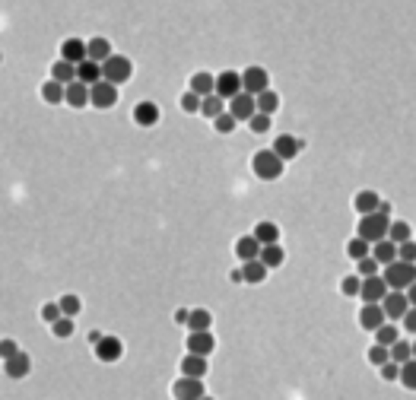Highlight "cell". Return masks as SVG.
<instances>
[{
  "mask_svg": "<svg viewBox=\"0 0 416 400\" xmlns=\"http://www.w3.org/2000/svg\"><path fill=\"white\" fill-rule=\"evenodd\" d=\"M248 168L261 184H273V182H280V178H286V162H280V159L273 156L270 146H261V150L251 153Z\"/></svg>",
  "mask_w": 416,
  "mask_h": 400,
  "instance_id": "obj_1",
  "label": "cell"
},
{
  "mask_svg": "<svg viewBox=\"0 0 416 400\" xmlns=\"http://www.w3.org/2000/svg\"><path fill=\"white\" fill-rule=\"evenodd\" d=\"M270 150H273V156L280 159V162H295L302 153H309V137H299V134H289V130H280V134L273 137Z\"/></svg>",
  "mask_w": 416,
  "mask_h": 400,
  "instance_id": "obj_2",
  "label": "cell"
},
{
  "mask_svg": "<svg viewBox=\"0 0 416 400\" xmlns=\"http://www.w3.org/2000/svg\"><path fill=\"white\" fill-rule=\"evenodd\" d=\"M388 226H391V213L375 210V213H369V216H359V223H356V238L375 245L388 235Z\"/></svg>",
  "mask_w": 416,
  "mask_h": 400,
  "instance_id": "obj_3",
  "label": "cell"
},
{
  "mask_svg": "<svg viewBox=\"0 0 416 400\" xmlns=\"http://www.w3.org/2000/svg\"><path fill=\"white\" fill-rule=\"evenodd\" d=\"M98 67H102V80L112 86H124L134 80V58H130V54L114 51L112 58H108L105 64H98Z\"/></svg>",
  "mask_w": 416,
  "mask_h": 400,
  "instance_id": "obj_4",
  "label": "cell"
},
{
  "mask_svg": "<svg viewBox=\"0 0 416 400\" xmlns=\"http://www.w3.org/2000/svg\"><path fill=\"white\" fill-rule=\"evenodd\" d=\"M130 121H134L140 130H153L162 121V105L156 98H146V96L137 98L134 108H130Z\"/></svg>",
  "mask_w": 416,
  "mask_h": 400,
  "instance_id": "obj_5",
  "label": "cell"
},
{
  "mask_svg": "<svg viewBox=\"0 0 416 400\" xmlns=\"http://www.w3.org/2000/svg\"><path fill=\"white\" fill-rule=\"evenodd\" d=\"M239 76H242V92L248 96H261L270 89V70L264 64H248L245 70H239Z\"/></svg>",
  "mask_w": 416,
  "mask_h": 400,
  "instance_id": "obj_6",
  "label": "cell"
},
{
  "mask_svg": "<svg viewBox=\"0 0 416 400\" xmlns=\"http://www.w3.org/2000/svg\"><path fill=\"white\" fill-rule=\"evenodd\" d=\"M385 286L394 289V293H404L407 286H413L416 283V267L413 264H401V261H394V264L385 267Z\"/></svg>",
  "mask_w": 416,
  "mask_h": 400,
  "instance_id": "obj_7",
  "label": "cell"
},
{
  "mask_svg": "<svg viewBox=\"0 0 416 400\" xmlns=\"http://www.w3.org/2000/svg\"><path fill=\"white\" fill-rule=\"evenodd\" d=\"M124 353H128V347H124V340L114 337V333H105V337H102L96 347H92V356H96L98 363H105V365L121 363Z\"/></svg>",
  "mask_w": 416,
  "mask_h": 400,
  "instance_id": "obj_8",
  "label": "cell"
},
{
  "mask_svg": "<svg viewBox=\"0 0 416 400\" xmlns=\"http://www.w3.org/2000/svg\"><path fill=\"white\" fill-rule=\"evenodd\" d=\"M118 102H121V92H118V86L105 83V80H98L96 86H89V105L96 108V112H112Z\"/></svg>",
  "mask_w": 416,
  "mask_h": 400,
  "instance_id": "obj_9",
  "label": "cell"
},
{
  "mask_svg": "<svg viewBox=\"0 0 416 400\" xmlns=\"http://www.w3.org/2000/svg\"><path fill=\"white\" fill-rule=\"evenodd\" d=\"M239 92H242V76H239V70L223 67L220 73H216V83H213V96H220L223 102H229V98H235Z\"/></svg>",
  "mask_w": 416,
  "mask_h": 400,
  "instance_id": "obj_10",
  "label": "cell"
},
{
  "mask_svg": "<svg viewBox=\"0 0 416 400\" xmlns=\"http://www.w3.org/2000/svg\"><path fill=\"white\" fill-rule=\"evenodd\" d=\"M204 394H207V381H204V378L178 375L172 381V400H200Z\"/></svg>",
  "mask_w": 416,
  "mask_h": 400,
  "instance_id": "obj_11",
  "label": "cell"
},
{
  "mask_svg": "<svg viewBox=\"0 0 416 400\" xmlns=\"http://www.w3.org/2000/svg\"><path fill=\"white\" fill-rule=\"evenodd\" d=\"M184 353L194 356H207L210 359L216 353V333L213 331H197V333H184Z\"/></svg>",
  "mask_w": 416,
  "mask_h": 400,
  "instance_id": "obj_12",
  "label": "cell"
},
{
  "mask_svg": "<svg viewBox=\"0 0 416 400\" xmlns=\"http://www.w3.org/2000/svg\"><path fill=\"white\" fill-rule=\"evenodd\" d=\"M0 369H3V378H10V381H26V378L32 375V356L26 353V349H19V353H16L13 359H7Z\"/></svg>",
  "mask_w": 416,
  "mask_h": 400,
  "instance_id": "obj_13",
  "label": "cell"
},
{
  "mask_svg": "<svg viewBox=\"0 0 416 400\" xmlns=\"http://www.w3.org/2000/svg\"><path fill=\"white\" fill-rule=\"evenodd\" d=\"M58 54H61V61H67V64H83L86 61V42L80 35H67V38H61V45H58Z\"/></svg>",
  "mask_w": 416,
  "mask_h": 400,
  "instance_id": "obj_14",
  "label": "cell"
},
{
  "mask_svg": "<svg viewBox=\"0 0 416 400\" xmlns=\"http://www.w3.org/2000/svg\"><path fill=\"white\" fill-rule=\"evenodd\" d=\"M226 112L232 114L239 124H248L251 114L257 112V108H254V96H248V92H239L235 98H229V102H226Z\"/></svg>",
  "mask_w": 416,
  "mask_h": 400,
  "instance_id": "obj_15",
  "label": "cell"
},
{
  "mask_svg": "<svg viewBox=\"0 0 416 400\" xmlns=\"http://www.w3.org/2000/svg\"><path fill=\"white\" fill-rule=\"evenodd\" d=\"M385 295H388V286H385V279H381V273L379 277L359 279V299H363L365 305H379Z\"/></svg>",
  "mask_w": 416,
  "mask_h": 400,
  "instance_id": "obj_16",
  "label": "cell"
},
{
  "mask_svg": "<svg viewBox=\"0 0 416 400\" xmlns=\"http://www.w3.org/2000/svg\"><path fill=\"white\" fill-rule=\"evenodd\" d=\"M178 372L184 378H207L210 375V359L207 356H194V353H184L178 359Z\"/></svg>",
  "mask_w": 416,
  "mask_h": 400,
  "instance_id": "obj_17",
  "label": "cell"
},
{
  "mask_svg": "<svg viewBox=\"0 0 416 400\" xmlns=\"http://www.w3.org/2000/svg\"><path fill=\"white\" fill-rule=\"evenodd\" d=\"M112 54H114V45H112V38L108 35H92L89 42H86V61L105 64Z\"/></svg>",
  "mask_w": 416,
  "mask_h": 400,
  "instance_id": "obj_18",
  "label": "cell"
},
{
  "mask_svg": "<svg viewBox=\"0 0 416 400\" xmlns=\"http://www.w3.org/2000/svg\"><path fill=\"white\" fill-rule=\"evenodd\" d=\"M251 235H254V242L264 248V245H280L283 229L277 226L273 219H261V223H254V226H251Z\"/></svg>",
  "mask_w": 416,
  "mask_h": 400,
  "instance_id": "obj_19",
  "label": "cell"
},
{
  "mask_svg": "<svg viewBox=\"0 0 416 400\" xmlns=\"http://www.w3.org/2000/svg\"><path fill=\"white\" fill-rule=\"evenodd\" d=\"M64 105L70 108V112H86L89 108V86H83V83H70V86H64Z\"/></svg>",
  "mask_w": 416,
  "mask_h": 400,
  "instance_id": "obj_20",
  "label": "cell"
},
{
  "mask_svg": "<svg viewBox=\"0 0 416 400\" xmlns=\"http://www.w3.org/2000/svg\"><path fill=\"white\" fill-rule=\"evenodd\" d=\"M213 83H216V73H213V70H207V67L194 70V73L188 76V89L194 92L197 98H207V96H213Z\"/></svg>",
  "mask_w": 416,
  "mask_h": 400,
  "instance_id": "obj_21",
  "label": "cell"
},
{
  "mask_svg": "<svg viewBox=\"0 0 416 400\" xmlns=\"http://www.w3.org/2000/svg\"><path fill=\"white\" fill-rule=\"evenodd\" d=\"M232 254L239 257V261H257V254H261V245L254 242V235L251 232H245V235H239V238H235L232 242Z\"/></svg>",
  "mask_w": 416,
  "mask_h": 400,
  "instance_id": "obj_22",
  "label": "cell"
},
{
  "mask_svg": "<svg viewBox=\"0 0 416 400\" xmlns=\"http://www.w3.org/2000/svg\"><path fill=\"white\" fill-rule=\"evenodd\" d=\"M381 204V197L379 191H372V188H363V191H356L353 194V210L359 213V216H369V213H375Z\"/></svg>",
  "mask_w": 416,
  "mask_h": 400,
  "instance_id": "obj_23",
  "label": "cell"
},
{
  "mask_svg": "<svg viewBox=\"0 0 416 400\" xmlns=\"http://www.w3.org/2000/svg\"><path fill=\"white\" fill-rule=\"evenodd\" d=\"M239 270H242V283H245V286H261V283L270 279V270H267L261 261H245Z\"/></svg>",
  "mask_w": 416,
  "mask_h": 400,
  "instance_id": "obj_24",
  "label": "cell"
},
{
  "mask_svg": "<svg viewBox=\"0 0 416 400\" xmlns=\"http://www.w3.org/2000/svg\"><path fill=\"white\" fill-rule=\"evenodd\" d=\"M286 248L283 245H264L261 248V254H257V261L267 267V270H280V267H286Z\"/></svg>",
  "mask_w": 416,
  "mask_h": 400,
  "instance_id": "obj_25",
  "label": "cell"
},
{
  "mask_svg": "<svg viewBox=\"0 0 416 400\" xmlns=\"http://www.w3.org/2000/svg\"><path fill=\"white\" fill-rule=\"evenodd\" d=\"M356 321H359V331H379L385 324V311H381V305H363Z\"/></svg>",
  "mask_w": 416,
  "mask_h": 400,
  "instance_id": "obj_26",
  "label": "cell"
},
{
  "mask_svg": "<svg viewBox=\"0 0 416 400\" xmlns=\"http://www.w3.org/2000/svg\"><path fill=\"white\" fill-rule=\"evenodd\" d=\"M379 305H381V311H385V318H391V321H397V318L410 308L407 299H404V293H394V289H388V295L381 299Z\"/></svg>",
  "mask_w": 416,
  "mask_h": 400,
  "instance_id": "obj_27",
  "label": "cell"
},
{
  "mask_svg": "<svg viewBox=\"0 0 416 400\" xmlns=\"http://www.w3.org/2000/svg\"><path fill=\"white\" fill-rule=\"evenodd\" d=\"M38 98L51 108H61L64 105V86L54 83L51 76H48V80H42V86H38Z\"/></svg>",
  "mask_w": 416,
  "mask_h": 400,
  "instance_id": "obj_28",
  "label": "cell"
},
{
  "mask_svg": "<svg viewBox=\"0 0 416 400\" xmlns=\"http://www.w3.org/2000/svg\"><path fill=\"white\" fill-rule=\"evenodd\" d=\"M369 257L379 267H388V264H394V261H397V245L388 242V238H381V242H375L369 248Z\"/></svg>",
  "mask_w": 416,
  "mask_h": 400,
  "instance_id": "obj_29",
  "label": "cell"
},
{
  "mask_svg": "<svg viewBox=\"0 0 416 400\" xmlns=\"http://www.w3.org/2000/svg\"><path fill=\"white\" fill-rule=\"evenodd\" d=\"M254 108H257V114H267V118H273V114L283 108L280 92H277V89H267V92H261V96H254Z\"/></svg>",
  "mask_w": 416,
  "mask_h": 400,
  "instance_id": "obj_30",
  "label": "cell"
},
{
  "mask_svg": "<svg viewBox=\"0 0 416 400\" xmlns=\"http://www.w3.org/2000/svg\"><path fill=\"white\" fill-rule=\"evenodd\" d=\"M48 76H51L54 83L70 86V83L76 80V67H73V64H67V61H61V58H58V61L48 64Z\"/></svg>",
  "mask_w": 416,
  "mask_h": 400,
  "instance_id": "obj_31",
  "label": "cell"
},
{
  "mask_svg": "<svg viewBox=\"0 0 416 400\" xmlns=\"http://www.w3.org/2000/svg\"><path fill=\"white\" fill-rule=\"evenodd\" d=\"M213 327V311L210 308H191V315H188V324H184V331L188 333H197V331H210Z\"/></svg>",
  "mask_w": 416,
  "mask_h": 400,
  "instance_id": "obj_32",
  "label": "cell"
},
{
  "mask_svg": "<svg viewBox=\"0 0 416 400\" xmlns=\"http://www.w3.org/2000/svg\"><path fill=\"white\" fill-rule=\"evenodd\" d=\"M58 308H61L64 318H73L76 321V318L83 315V299L76 293H64V295H58Z\"/></svg>",
  "mask_w": 416,
  "mask_h": 400,
  "instance_id": "obj_33",
  "label": "cell"
},
{
  "mask_svg": "<svg viewBox=\"0 0 416 400\" xmlns=\"http://www.w3.org/2000/svg\"><path fill=\"white\" fill-rule=\"evenodd\" d=\"M388 242H394V245H401V242H410L413 238V226H410L407 219H394L391 226H388V235H385Z\"/></svg>",
  "mask_w": 416,
  "mask_h": 400,
  "instance_id": "obj_34",
  "label": "cell"
},
{
  "mask_svg": "<svg viewBox=\"0 0 416 400\" xmlns=\"http://www.w3.org/2000/svg\"><path fill=\"white\" fill-rule=\"evenodd\" d=\"M223 112H226V102H223L220 96L200 98V118H204V121H216Z\"/></svg>",
  "mask_w": 416,
  "mask_h": 400,
  "instance_id": "obj_35",
  "label": "cell"
},
{
  "mask_svg": "<svg viewBox=\"0 0 416 400\" xmlns=\"http://www.w3.org/2000/svg\"><path fill=\"white\" fill-rule=\"evenodd\" d=\"M388 359L397 365L410 363V359H413V340H397V343H391V347H388Z\"/></svg>",
  "mask_w": 416,
  "mask_h": 400,
  "instance_id": "obj_36",
  "label": "cell"
},
{
  "mask_svg": "<svg viewBox=\"0 0 416 400\" xmlns=\"http://www.w3.org/2000/svg\"><path fill=\"white\" fill-rule=\"evenodd\" d=\"M98 80H102V67L92 61H83V64H76V83H83V86H96Z\"/></svg>",
  "mask_w": 416,
  "mask_h": 400,
  "instance_id": "obj_37",
  "label": "cell"
},
{
  "mask_svg": "<svg viewBox=\"0 0 416 400\" xmlns=\"http://www.w3.org/2000/svg\"><path fill=\"white\" fill-rule=\"evenodd\" d=\"M369 248H372L369 242H363V238H356L353 235V238H347V245H343V257H349V261L356 264V261L369 257Z\"/></svg>",
  "mask_w": 416,
  "mask_h": 400,
  "instance_id": "obj_38",
  "label": "cell"
},
{
  "mask_svg": "<svg viewBox=\"0 0 416 400\" xmlns=\"http://www.w3.org/2000/svg\"><path fill=\"white\" fill-rule=\"evenodd\" d=\"M210 128H213V134H216V137H232L235 130H239V121H235L229 112H223L216 121H210Z\"/></svg>",
  "mask_w": 416,
  "mask_h": 400,
  "instance_id": "obj_39",
  "label": "cell"
},
{
  "mask_svg": "<svg viewBox=\"0 0 416 400\" xmlns=\"http://www.w3.org/2000/svg\"><path fill=\"white\" fill-rule=\"evenodd\" d=\"M48 331H51L54 340H70L76 333V321H73V318H58V321H54Z\"/></svg>",
  "mask_w": 416,
  "mask_h": 400,
  "instance_id": "obj_40",
  "label": "cell"
},
{
  "mask_svg": "<svg viewBox=\"0 0 416 400\" xmlns=\"http://www.w3.org/2000/svg\"><path fill=\"white\" fill-rule=\"evenodd\" d=\"M397 381H401L404 391L413 394V388H416V363H413V359L404 363V365H397Z\"/></svg>",
  "mask_w": 416,
  "mask_h": 400,
  "instance_id": "obj_41",
  "label": "cell"
},
{
  "mask_svg": "<svg viewBox=\"0 0 416 400\" xmlns=\"http://www.w3.org/2000/svg\"><path fill=\"white\" fill-rule=\"evenodd\" d=\"M273 130V118H267V114H251V121H248V134L254 137H267Z\"/></svg>",
  "mask_w": 416,
  "mask_h": 400,
  "instance_id": "obj_42",
  "label": "cell"
},
{
  "mask_svg": "<svg viewBox=\"0 0 416 400\" xmlns=\"http://www.w3.org/2000/svg\"><path fill=\"white\" fill-rule=\"evenodd\" d=\"M178 108H182V114H200V98L194 96L191 89H184V92H178Z\"/></svg>",
  "mask_w": 416,
  "mask_h": 400,
  "instance_id": "obj_43",
  "label": "cell"
},
{
  "mask_svg": "<svg viewBox=\"0 0 416 400\" xmlns=\"http://www.w3.org/2000/svg\"><path fill=\"white\" fill-rule=\"evenodd\" d=\"M372 333H375V343H379V347H391V343L401 340V331H397L394 324H381L379 331H372Z\"/></svg>",
  "mask_w": 416,
  "mask_h": 400,
  "instance_id": "obj_44",
  "label": "cell"
},
{
  "mask_svg": "<svg viewBox=\"0 0 416 400\" xmlns=\"http://www.w3.org/2000/svg\"><path fill=\"white\" fill-rule=\"evenodd\" d=\"M337 289H340L343 299H356V295H359V277H356V273H343Z\"/></svg>",
  "mask_w": 416,
  "mask_h": 400,
  "instance_id": "obj_45",
  "label": "cell"
},
{
  "mask_svg": "<svg viewBox=\"0 0 416 400\" xmlns=\"http://www.w3.org/2000/svg\"><path fill=\"white\" fill-rule=\"evenodd\" d=\"M38 318H42V324H45V327H51L54 321L64 318V315H61V308H58V302H45L42 308H38Z\"/></svg>",
  "mask_w": 416,
  "mask_h": 400,
  "instance_id": "obj_46",
  "label": "cell"
},
{
  "mask_svg": "<svg viewBox=\"0 0 416 400\" xmlns=\"http://www.w3.org/2000/svg\"><path fill=\"white\" fill-rule=\"evenodd\" d=\"M19 340H13V337H0V363H7V359H13L16 353H19Z\"/></svg>",
  "mask_w": 416,
  "mask_h": 400,
  "instance_id": "obj_47",
  "label": "cell"
},
{
  "mask_svg": "<svg viewBox=\"0 0 416 400\" xmlns=\"http://www.w3.org/2000/svg\"><path fill=\"white\" fill-rule=\"evenodd\" d=\"M365 359H369V365H385L388 363V347H379V343H372L369 349H365Z\"/></svg>",
  "mask_w": 416,
  "mask_h": 400,
  "instance_id": "obj_48",
  "label": "cell"
},
{
  "mask_svg": "<svg viewBox=\"0 0 416 400\" xmlns=\"http://www.w3.org/2000/svg\"><path fill=\"white\" fill-rule=\"evenodd\" d=\"M379 270L381 267L372 261V257H363V261H356V277H379Z\"/></svg>",
  "mask_w": 416,
  "mask_h": 400,
  "instance_id": "obj_49",
  "label": "cell"
},
{
  "mask_svg": "<svg viewBox=\"0 0 416 400\" xmlns=\"http://www.w3.org/2000/svg\"><path fill=\"white\" fill-rule=\"evenodd\" d=\"M397 261H401V264H413V261H416V245H413V238H410V242H401V245H397Z\"/></svg>",
  "mask_w": 416,
  "mask_h": 400,
  "instance_id": "obj_50",
  "label": "cell"
},
{
  "mask_svg": "<svg viewBox=\"0 0 416 400\" xmlns=\"http://www.w3.org/2000/svg\"><path fill=\"white\" fill-rule=\"evenodd\" d=\"M379 378L385 381V385H388V381H397V363H391V359H388L385 365H379Z\"/></svg>",
  "mask_w": 416,
  "mask_h": 400,
  "instance_id": "obj_51",
  "label": "cell"
},
{
  "mask_svg": "<svg viewBox=\"0 0 416 400\" xmlns=\"http://www.w3.org/2000/svg\"><path fill=\"white\" fill-rule=\"evenodd\" d=\"M401 324H404V333H410V340H413V333H416V311L413 308H407L401 315Z\"/></svg>",
  "mask_w": 416,
  "mask_h": 400,
  "instance_id": "obj_52",
  "label": "cell"
},
{
  "mask_svg": "<svg viewBox=\"0 0 416 400\" xmlns=\"http://www.w3.org/2000/svg\"><path fill=\"white\" fill-rule=\"evenodd\" d=\"M188 315H191V305H178V308L172 311V324L184 327V324H188Z\"/></svg>",
  "mask_w": 416,
  "mask_h": 400,
  "instance_id": "obj_53",
  "label": "cell"
},
{
  "mask_svg": "<svg viewBox=\"0 0 416 400\" xmlns=\"http://www.w3.org/2000/svg\"><path fill=\"white\" fill-rule=\"evenodd\" d=\"M83 337H86V343H89V347H96L98 340L105 337V331H102V327H89V331H86Z\"/></svg>",
  "mask_w": 416,
  "mask_h": 400,
  "instance_id": "obj_54",
  "label": "cell"
},
{
  "mask_svg": "<svg viewBox=\"0 0 416 400\" xmlns=\"http://www.w3.org/2000/svg\"><path fill=\"white\" fill-rule=\"evenodd\" d=\"M200 400H216V397H213V394H204V397H200Z\"/></svg>",
  "mask_w": 416,
  "mask_h": 400,
  "instance_id": "obj_55",
  "label": "cell"
}]
</instances>
